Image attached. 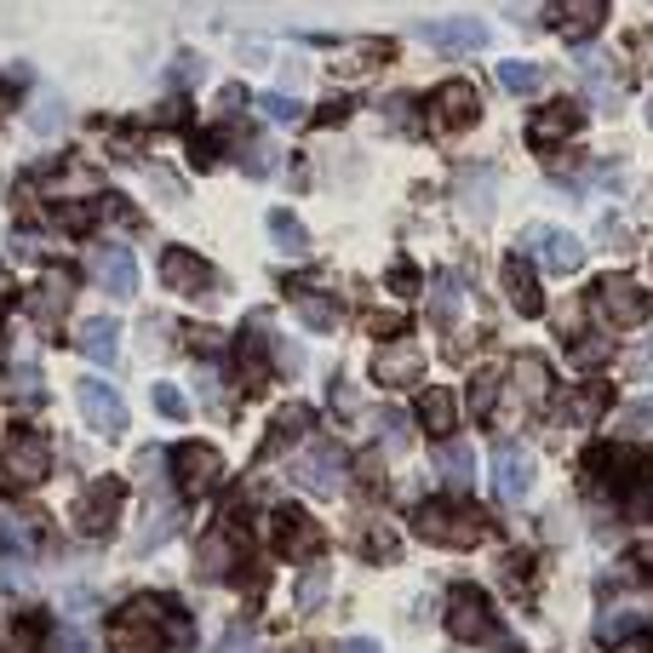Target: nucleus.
<instances>
[{"label":"nucleus","instance_id":"obj_34","mask_svg":"<svg viewBox=\"0 0 653 653\" xmlns=\"http://www.w3.org/2000/svg\"><path fill=\"white\" fill-rule=\"evenodd\" d=\"M499 86H504L510 98H533V92H544V69L510 58V63H499Z\"/></svg>","mask_w":653,"mask_h":653},{"label":"nucleus","instance_id":"obj_43","mask_svg":"<svg viewBox=\"0 0 653 653\" xmlns=\"http://www.w3.org/2000/svg\"><path fill=\"white\" fill-rule=\"evenodd\" d=\"M361 550H367V557H396V533L385 522H367L361 528Z\"/></svg>","mask_w":653,"mask_h":653},{"label":"nucleus","instance_id":"obj_39","mask_svg":"<svg viewBox=\"0 0 653 653\" xmlns=\"http://www.w3.org/2000/svg\"><path fill=\"white\" fill-rule=\"evenodd\" d=\"M568 361L584 367V373H596V367L613 361V344H608V338H573V344H568Z\"/></svg>","mask_w":653,"mask_h":653},{"label":"nucleus","instance_id":"obj_17","mask_svg":"<svg viewBox=\"0 0 653 653\" xmlns=\"http://www.w3.org/2000/svg\"><path fill=\"white\" fill-rule=\"evenodd\" d=\"M92 275H98V287L110 293V298H132V293H137V258H132L126 247L92 253Z\"/></svg>","mask_w":653,"mask_h":653},{"label":"nucleus","instance_id":"obj_57","mask_svg":"<svg viewBox=\"0 0 653 653\" xmlns=\"http://www.w3.org/2000/svg\"><path fill=\"white\" fill-rule=\"evenodd\" d=\"M241 103H247V92H241V86H224L218 92V110H241Z\"/></svg>","mask_w":653,"mask_h":653},{"label":"nucleus","instance_id":"obj_46","mask_svg":"<svg viewBox=\"0 0 653 653\" xmlns=\"http://www.w3.org/2000/svg\"><path fill=\"white\" fill-rule=\"evenodd\" d=\"M608 647H613V653H653V631H647V625H631L625 636H613Z\"/></svg>","mask_w":653,"mask_h":653},{"label":"nucleus","instance_id":"obj_7","mask_svg":"<svg viewBox=\"0 0 653 653\" xmlns=\"http://www.w3.org/2000/svg\"><path fill=\"white\" fill-rule=\"evenodd\" d=\"M447 631H453L459 642H488L499 631L493 608H488V596H481L476 584H453V591H447Z\"/></svg>","mask_w":653,"mask_h":653},{"label":"nucleus","instance_id":"obj_24","mask_svg":"<svg viewBox=\"0 0 653 653\" xmlns=\"http://www.w3.org/2000/svg\"><path fill=\"white\" fill-rule=\"evenodd\" d=\"M178 522H184L178 504H150V510H144V533L132 539V550H137V557H150L155 544H166L172 533H178Z\"/></svg>","mask_w":653,"mask_h":653},{"label":"nucleus","instance_id":"obj_3","mask_svg":"<svg viewBox=\"0 0 653 653\" xmlns=\"http://www.w3.org/2000/svg\"><path fill=\"white\" fill-rule=\"evenodd\" d=\"M591 304H596V316L613 322V327H642L653 316V298L631 282V275H602V282L591 287Z\"/></svg>","mask_w":653,"mask_h":653},{"label":"nucleus","instance_id":"obj_23","mask_svg":"<svg viewBox=\"0 0 653 653\" xmlns=\"http://www.w3.org/2000/svg\"><path fill=\"white\" fill-rule=\"evenodd\" d=\"M493 184H499L493 166H470L465 178H459V206H465L470 218H488L493 213Z\"/></svg>","mask_w":653,"mask_h":653},{"label":"nucleus","instance_id":"obj_21","mask_svg":"<svg viewBox=\"0 0 653 653\" xmlns=\"http://www.w3.org/2000/svg\"><path fill=\"white\" fill-rule=\"evenodd\" d=\"M75 338H81V356L86 361H98V367H115L121 361V327H115V316H86Z\"/></svg>","mask_w":653,"mask_h":653},{"label":"nucleus","instance_id":"obj_51","mask_svg":"<svg viewBox=\"0 0 653 653\" xmlns=\"http://www.w3.org/2000/svg\"><path fill=\"white\" fill-rule=\"evenodd\" d=\"M385 115H390L396 132H412V98H390V103H385Z\"/></svg>","mask_w":653,"mask_h":653},{"label":"nucleus","instance_id":"obj_11","mask_svg":"<svg viewBox=\"0 0 653 653\" xmlns=\"http://www.w3.org/2000/svg\"><path fill=\"white\" fill-rule=\"evenodd\" d=\"M275 550H282V557H316V550L327 544V533H322V522L316 516H304V510H275Z\"/></svg>","mask_w":653,"mask_h":653},{"label":"nucleus","instance_id":"obj_6","mask_svg":"<svg viewBox=\"0 0 653 653\" xmlns=\"http://www.w3.org/2000/svg\"><path fill=\"white\" fill-rule=\"evenodd\" d=\"M522 253H533L550 275H573L584 264V241L568 229H550V224H528L522 229Z\"/></svg>","mask_w":653,"mask_h":653},{"label":"nucleus","instance_id":"obj_27","mask_svg":"<svg viewBox=\"0 0 653 653\" xmlns=\"http://www.w3.org/2000/svg\"><path fill=\"white\" fill-rule=\"evenodd\" d=\"M608 407H613V390H608V385H579V390H573V401L562 407V419H568V425H579V430H591Z\"/></svg>","mask_w":653,"mask_h":653},{"label":"nucleus","instance_id":"obj_2","mask_svg":"<svg viewBox=\"0 0 653 653\" xmlns=\"http://www.w3.org/2000/svg\"><path fill=\"white\" fill-rule=\"evenodd\" d=\"M0 470H7L18 488H41L47 470H52V447L41 430H29V425H12L7 441H0Z\"/></svg>","mask_w":653,"mask_h":653},{"label":"nucleus","instance_id":"obj_14","mask_svg":"<svg viewBox=\"0 0 653 653\" xmlns=\"http://www.w3.org/2000/svg\"><path fill=\"white\" fill-rule=\"evenodd\" d=\"M172 470H178V488L195 499V493H206L213 481L224 476V465H218V453L206 441H184L178 453H172Z\"/></svg>","mask_w":653,"mask_h":653},{"label":"nucleus","instance_id":"obj_10","mask_svg":"<svg viewBox=\"0 0 653 653\" xmlns=\"http://www.w3.org/2000/svg\"><path fill=\"white\" fill-rule=\"evenodd\" d=\"M373 378H378L385 390H407V385H419V378H425V350H419V344H407V338L385 344V350L373 356Z\"/></svg>","mask_w":653,"mask_h":653},{"label":"nucleus","instance_id":"obj_20","mask_svg":"<svg viewBox=\"0 0 653 653\" xmlns=\"http://www.w3.org/2000/svg\"><path fill=\"white\" fill-rule=\"evenodd\" d=\"M504 293H510V309H516V316H544L539 275L528 269V258H522V253H516V258H504Z\"/></svg>","mask_w":653,"mask_h":653},{"label":"nucleus","instance_id":"obj_49","mask_svg":"<svg viewBox=\"0 0 653 653\" xmlns=\"http://www.w3.org/2000/svg\"><path fill=\"white\" fill-rule=\"evenodd\" d=\"M201 75V58L195 52H178V58H172V86H190Z\"/></svg>","mask_w":653,"mask_h":653},{"label":"nucleus","instance_id":"obj_16","mask_svg":"<svg viewBox=\"0 0 653 653\" xmlns=\"http://www.w3.org/2000/svg\"><path fill=\"white\" fill-rule=\"evenodd\" d=\"M269 327H264V316L258 322H247V333H241V344H235V361H241V385L247 390H264V378H269Z\"/></svg>","mask_w":653,"mask_h":653},{"label":"nucleus","instance_id":"obj_36","mask_svg":"<svg viewBox=\"0 0 653 653\" xmlns=\"http://www.w3.org/2000/svg\"><path fill=\"white\" fill-rule=\"evenodd\" d=\"M293 304H298V322H304L309 333H333V327H338V304H333L327 293H298Z\"/></svg>","mask_w":653,"mask_h":653},{"label":"nucleus","instance_id":"obj_40","mask_svg":"<svg viewBox=\"0 0 653 653\" xmlns=\"http://www.w3.org/2000/svg\"><path fill=\"white\" fill-rule=\"evenodd\" d=\"M327 584H333L327 568H309V573L298 579V591H293V608H298V613H316V608L327 602Z\"/></svg>","mask_w":653,"mask_h":653},{"label":"nucleus","instance_id":"obj_61","mask_svg":"<svg viewBox=\"0 0 653 653\" xmlns=\"http://www.w3.org/2000/svg\"><path fill=\"white\" fill-rule=\"evenodd\" d=\"M293 653H309V647H293Z\"/></svg>","mask_w":653,"mask_h":653},{"label":"nucleus","instance_id":"obj_37","mask_svg":"<svg viewBox=\"0 0 653 653\" xmlns=\"http://www.w3.org/2000/svg\"><path fill=\"white\" fill-rule=\"evenodd\" d=\"M373 425H378V447L385 453H407V412L385 407V412H373Z\"/></svg>","mask_w":653,"mask_h":653},{"label":"nucleus","instance_id":"obj_41","mask_svg":"<svg viewBox=\"0 0 653 653\" xmlns=\"http://www.w3.org/2000/svg\"><path fill=\"white\" fill-rule=\"evenodd\" d=\"M253 110H258L264 121H275V126H293V121H298V103H293L287 92H258Z\"/></svg>","mask_w":653,"mask_h":653},{"label":"nucleus","instance_id":"obj_25","mask_svg":"<svg viewBox=\"0 0 653 653\" xmlns=\"http://www.w3.org/2000/svg\"><path fill=\"white\" fill-rule=\"evenodd\" d=\"M579 81H584V92L596 98V110H613V103H619L613 69H608V58H602V52H579Z\"/></svg>","mask_w":653,"mask_h":653},{"label":"nucleus","instance_id":"obj_50","mask_svg":"<svg viewBox=\"0 0 653 653\" xmlns=\"http://www.w3.org/2000/svg\"><path fill=\"white\" fill-rule=\"evenodd\" d=\"M12 396H41V373H34V361L12 367Z\"/></svg>","mask_w":653,"mask_h":653},{"label":"nucleus","instance_id":"obj_35","mask_svg":"<svg viewBox=\"0 0 653 653\" xmlns=\"http://www.w3.org/2000/svg\"><path fill=\"white\" fill-rule=\"evenodd\" d=\"M510 378H516V385H522L528 407H544V401H550V367H544L539 356H522V361L510 367Z\"/></svg>","mask_w":653,"mask_h":653},{"label":"nucleus","instance_id":"obj_13","mask_svg":"<svg viewBox=\"0 0 653 653\" xmlns=\"http://www.w3.org/2000/svg\"><path fill=\"white\" fill-rule=\"evenodd\" d=\"M425 47L436 52H481L488 47V23H476V18H441V23H419L412 29Z\"/></svg>","mask_w":653,"mask_h":653},{"label":"nucleus","instance_id":"obj_33","mask_svg":"<svg viewBox=\"0 0 653 653\" xmlns=\"http://www.w3.org/2000/svg\"><path fill=\"white\" fill-rule=\"evenodd\" d=\"M499 385H504V367L499 361L481 367L470 378V412H476V419H493V412H499Z\"/></svg>","mask_w":653,"mask_h":653},{"label":"nucleus","instance_id":"obj_59","mask_svg":"<svg viewBox=\"0 0 653 653\" xmlns=\"http://www.w3.org/2000/svg\"><path fill=\"white\" fill-rule=\"evenodd\" d=\"M636 562H642V568H653V544H642V550H636Z\"/></svg>","mask_w":653,"mask_h":653},{"label":"nucleus","instance_id":"obj_58","mask_svg":"<svg viewBox=\"0 0 653 653\" xmlns=\"http://www.w3.org/2000/svg\"><path fill=\"white\" fill-rule=\"evenodd\" d=\"M344 653H378V642L373 636H350V642H344Z\"/></svg>","mask_w":653,"mask_h":653},{"label":"nucleus","instance_id":"obj_8","mask_svg":"<svg viewBox=\"0 0 653 653\" xmlns=\"http://www.w3.org/2000/svg\"><path fill=\"white\" fill-rule=\"evenodd\" d=\"M75 407H81V419L98 436H126V401H121L115 385H103V378H81V385H75Z\"/></svg>","mask_w":653,"mask_h":653},{"label":"nucleus","instance_id":"obj_18","mask_svg":"<svg viewBox=\"0 0 653 653\" xmlns=\"http://www.w3.org/2000/svg\"><path fill=\"white\" fill-rule=\"evenodd\" d=\"M579 110H573V103H544V110H533L528 115V144L533 150H550V144H562V137H573L579 132Z\"/></svg>","mask_w":653,"mask_h":653},{"label":"nucleus","instance_id":"obj_15","mask_svg":"<svg viewBox=\"0 0 653 653\" xmlns=\"http://www.w3.org/2000/svg\"><path fill=\"white\" fill-rule=\"evenodd\" d=\"M161 287H172V293H206V287H213V269H206L190 247H166L161 253Z\"/></svg>","mask_w":653,"mask_h":653},{"label":"nucleus","instance_id":"obj_26","mask_svg":"<svg viewBox=\"0 0 653 653\" xmlns=\"http://www.w3.org/2000/svg\"><path fill=\"white\" fill-rule=\"evenodd\" d=\"M69 293H75V282H69L63 269H52L47 282L29 293V309H34V322H41V327H52V322H58V309L69 304Z\"/></svg>","mask_w":653,"mask_h":653},{"label":"nucleus","instance_id":"obj_52","mask_svg":"<svg viewBox=\"0 0 653 653\" xmlns=\"http://www.w3.org/2000/svg\"><path fill=\"white\" fill-rule=\"evenodd\" d=\"M218 653H253V631L247 625H229L224 642H218Z\"/></svg>","mask_w":653,"mask_h":653},{"label":"nucleus","instance_id":"obj_9","mask_svg":"<svg viewBox=\"0 0 653 653\" xmlns=\"http://www.w3.org/2000/svg\"><path fill=\"white\" fill-rule=\"evenodd\" d=\"M476 115H481V92H476L470 81H447V86H436V98H430V121H436L441 132H465V126H476Z\"/></svg>","mask_w":653,"mask_h":653},{"label":"nucleus","instance_id":"obj_55","mask_svg":"<svg viewBox=\"0 0 653 653\" xmlns=\"http://www.w3.org/2000/svg\"><path fill=\"white\" fill-rule=\"evenodd\" d=\"M333 407H338V412H356V396H350V378H333Z\"/></svg>","mask_w":653,"mask_h":653},{"label":"nucleus","instance_id":"obj_47","mask_svg":"<svg viewBox=\"0 0 653 653\" xmlns=\"http://www.w3.org/2000/svg\"><path fill=\"white\" fill-rule=\"evenodd\" d=\"M390 287H396L401 298H412V293H419V269H412L407 258H396V264H390Z\"/></svg>","mask_w":653,"mask_h":653},{"label":"nucleus","instance_id":"obj_60","mask_svg":"<svg viewBox=\"0 0 653 653\" xmlns=\"http://www.w3.org/2000/svg\"><path fill=\"white\" fill-rule=\"evenodd\" d=\"M647 121H653V98H647Z\"/></svg>","mask_w":653,"mask_h":653},{"label":"nucleus","instance_id":"obj_5","mask_svg":"<svg viewBox=\"0 0 653 653\" xmlns=\"http://www.w3.org/2000/svg\"><path fill=\"white\" fill-rule=\"evenodd\" d=\"M121 504H126V481H121V476H98L92 488L75 499V528H81L86 539H110Z\"/></svg>","mask_w":653,"mask_h":653},{"label":"nucleus","instance_id":"obj_4","mask_svg":"<svg viewBox=\"0 0 653 653\" xmlns=\"http://www.w3.org/2000/svg\"><path fill=\"white\" fill-rule=\"evenodd\" d=\"M293 481H298V488H309V493H322V499H333L344 488V447L333 436H316L293 459Z\"/></svg>","mask_w":653,"mask_h":653},{"label":"nucleus","instance_id":"obj_29","mask_svg":"<svg viewBox=\"0 0 653 653\" xmlns=\"http://www.w3.org/2000/svg\"><path fill=\"white\" fill-rule=\"evenodd\" d=\"M430 465H436V476L447 481V488H465L470 470H476V453H470V441H441Z\"/></svg>","mask_w":653,"mask_h":653},{"label":"nucleus","instance_id":"obj_1","mask_svg":"<svg viewBox=\"0 0 653 653\" xmlns=\"http://www.w3.org/2000/svg\"><path fill=\"white\" fill-rule=\"evenodd\" d=\"M412 528H419V539H430V544L470 550V544L488 539L493 522H488V516H481L476 504H465V499H430V504L412 510Z\"/></svg>","mask_w":653,"mask_h":653},{"label":"nucleus","instance_id":"obj_45","mask_svg":"<svg viewBox=\"0 0 653 653\" xmlns=\"http://www.w3.org/2000/svg\"><path fill=\"white\" fill-rule=\"evenodd\" d=\"M619 430H625V436H636V430H653V396H647V401H631L625 412H619Z\"/></svg>","mask_w":653,"mask_h":653},{"label":"nucleus","instance_id":"obj_22","mask_svg":"<svg viewBox=\"0 0 653 653\" xmlns=\"http://www.w3.org/2000/svg\"><path fill=\"white\" fill-rule=\"evenodd\" d=\"M309 425H316V412H309L304 401H287L282 412H275V419H269V430H264V453L258 459H275V453H287V447L309 430Z\"/></svg>","mask_w":653,"mask_h":653},{"label":"nucleus","instance_id":"obj_38","mask_svg":"<svg viewBox=\"0 0 653 653\" xmlns=\"http://www.w3.org/2000/svg\"><path fill=\"white\" fill-rule=\"evenodd\" d=\"M269 235H275V247H282V253H304V247H309L304 224H298L293 213H282V206H275V213H269Z\"/></svg>","mask_w":653,"mask_h":653},{"label":"nucleus","instance_id":"obj_54","mask_svg":"<svg viewBox=\"0 0 653 653\" xmlns=\"http://www.w3.org/2000/svg\"><path fill=\"white\" fill-rule=\"evenodd\" d=\"M34 642H41V613H23V619H18V647L29 653Z\"/></svg>","mask_w":653,"mask_h":653},{"label":"nucleus","instance_id":"obj_28","mask_svg":"<svg viewBox=\"0 0 653 653\" xmlns=\"http://www.w3.org/2000/svg\"><path fill=\"white\" fill-rule=\"evenodd\" d=\"M235 557H241V539L229 528H218L213 539L201 544V579H229L235 573Z\"/></svg>","mask_w":653,"mask_h":653},{"label":"nucleus","instance_id":"obj_56","mask_svg":"<svg viewBox=\"0 0 653 653\" xmlns=\"http://www.w3.org/2000/svg\"><path fill=\"white\" fill-rule=\"evenodd\" d=\"M161 470V447H144V453H137V481H150Z\"/></svg>","mask_w":653,"mask_h":653},{"label":"nucleus","instance_id":"obj_31","mask_svg":"<svg viewBox=\"0 0 653 653\" xmlns=\"http://www.w3.org/2000/svg\"><path fill=\"white\" fill-rule=\"evenodd\" d=\"M419 419H425V430H436V436H453V425H459L453 390H425V396H419Z\"/></svg>","mask_w":653,"mask_h":653},{"label":"nucleus","instance_id":"obj_30","mask_svg":"<svg viewBox=\"0 0 653 653\" xmlns=\"http://www.w3.org/2000/svg\"><path fill=\"white\" fill-rule=\"evenodd\" d=\"M69 126V110H63V98L47 86V92H34V103H29V132L34 137H58Z\"/></svg>","mask_w":653,"mask_h":653},{"label":"nucleus","instance_id":"obj_42","mask_svg":"<svg viewBox=\"0 0 653 653\" xmlns=\"http://www.w3.org/2000/svg\"><path fill=\"white\" fill-rule=\"evenodd\" d=\"M150 407L161 412V419H172V425L190 419V401H184V390H178V385H155V390H150Z\"/></svg>","mask_w":653,"mask_h":653},{"label":"nucleus","instance_id":"obj_12","mask_svg":"<svg viewBox=\"0 0 653 653\" xmlns=\"http://www.w3.org/2000/svg\"><path fill=\"white\" fill-rule=\"evenodd\" d=\"M493 493L504 504H522L533 493V459L522 453V447H510V441L493 447Z\"/></svg>","mask_w":653,"mask_h":653},{"label":"nucleus","instance_id":"obj_53","mask_svg":"<svg viewBox=\"0 0 653 653\" xmlns=\"http://www.w3.org/2000/svg\"><path fill=\"white\" fill-rule=\"evenodd\" d=\"M52 653H92V642H86V631H58V642H52Z\"/></svg>","mask_w":653,"mask_h":653},{"label":"nucleus","instance_id":"obj_19","mask_svg":"<svg viewBox=\"0 0 653 653\" xmlns=\"http://www.w3.org/2000/svg\"><path fill=\"white\" fill-rule=\"evenodd\" d=\"M550 23H557L568 41H591V34L608 23V0H557V7H550Z\"/></svg>","mask_w":653,"mask_h":653},{"label":"nucleus","instance_id":"obj_32","mask_svg":"<svg viewBox=\"0 0 653 653\" xmlns=\"http://www.w3.org/2000/svg\"><path fill=\"white\" fill-rule=\"evenodd\" d=\"M430 316L436 327H453L465 316V287H459V275H436V287H430Z\"/></svg>","mask_w":653,"mask_h":653},{"label":"nucleus","instance_id":"obj_44","mask_svg":"<svg viewBox=\"0 0 653 653\" xmlns=\"http://www.w3.org/2000/svg\"><path fill=\"white\" fill-rule=\"evenodd\" d=\"M241 166H247L253 178H269V172H275V144H264V137H253V144H247V161H241Z\"/></svg>","mask_w":653,"mask_h":653},{"label":"nucleus","instance_id":"obj_48","mask_svg":"<svg viewBox=\"0 0 653 653\" xmlns=\"http://www.w3.org/2000/svg\"><path fill=\"white\" fill-rule=\"evenodd\" d=\"M625 373H631V378H653V338L636 344V350L625 356Z\"/></svg>","mask_w":653,"mask_h":653}]
</instances>
